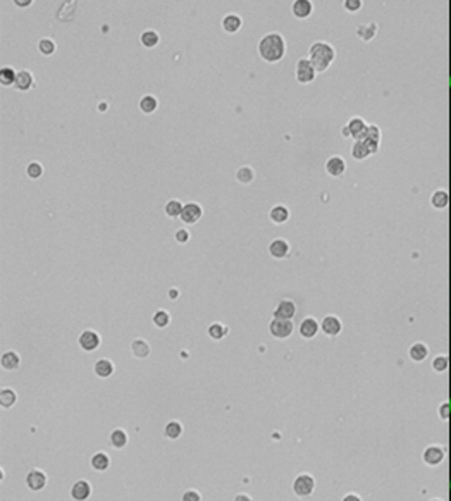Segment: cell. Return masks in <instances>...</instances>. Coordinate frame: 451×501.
Instances as JSON below:
<instances>
[{"label":"cell","mask_w":451,"mask_h":501,"mask_svg":"<svg viewBox=\"0 0 451 501\" xmlns=\"http://www.w3.org/2000/svg\"><path fill=\"white\" fill-rule=\"evenodd\" d=\"M346 128H348L349 136H353V138H356V140H360V138L363 136V133H365L367 124L363 122V119L353 117V119H349V122L346 124Z\"/></svg>","instance_id":"cell-25"},{"label":"cell","mask_w":451,"mask_h":501,"mask_svg":"<svg viewBox=\"0 0 451 501\" xmlns=\"http://www.w3.org/2000/svg\"><path fill=\"white\" fill-rule=\"evenodd\" d=\"M269 219L272 220L274 224H284V222H288V219H289V208L286 207V205H283V203L274 205V207L269 210Z\"/></svg>","instance_id":"cell-23"},{"label":"cell","mask_w":451,"mask_h":501,"mask_svg":"<svg viewBox=\"0 0 451 501\" xmlns=\"http://www.w3.org/2000/svg\"><path fill=\"white\" fill-rule=\"evenodd\" d=\"M138 107H140V110L143 112V114H153V112L157 110V107H159V100H157V97L155 95H143L140 99V102H138Z\"/></svg>","instance_id":"cell-26"},{"label":"cell","mask_w":451,"mask_h":501,"mask_svg":"<svg viewBox=\"0 0 451 501\" xmlns=\"http://www.w3.org/2000/svg\"><path fill=\"white\" fill-rule=\"evenodd\" d=\"M181 500L183 501H200L202 500V495L198 491H195V489H188V491L183 493Z\"/></svg>","instance_id":"cell-43"},{"label":"cell","mask_w":451,"mask_h":501,"mask_svg":"<svg viewBox=\"0 0 451 501\" xmlns=\"http://www.w3.org/2000/svg\"><path fill=\"white\" fill-rule=\"evenodd\" d=\"M410 357H412L415 362L424 360V358L427 357V348H426V345H422V343H417V345H413L412 348H410Z\"/></svg>","instance_id":"cell-39"},{"label":"cell","mask_w":451,"mask_h":501,"mask_svg":"<svg viewBox=\"0 0 451 501\" xmlns=\"http://www.w3.org/2000/svg\"><path fill=\"white\" fill-rule=\"evenodd\" d=\"M183 432H185V427L179 420H169L164 427V436L169 441H178L183 436Z\"/></svg>","instance_id":"cell-24"},{"label":"cell","mask_w":451,"mask_h":501,"mask_svg":"<svg viewBox=\"0 0 451 501\" xmlns=\"http://www.w3.org/2000/svg\"><path fill=\"white\" fill-rule=\"evenodd\" d=\"M26 488L29 489L31 493H40L41 489L47 488V482H48V477L43 470L40 469H31L28 474H26Z\"/></svg>","instance_id":"cell-7"},{"label":"cell","mask_w":451,"mask_h":501,"mask_svg":"<svg viewBox=\"0 0 451 501\" xmlns=\"http://www.w3.org/2000/svg\"><path fill=\"white\" fill-rule=\"evenodd\" d=\"M326 171H328V174L333 176V178H339V176H343L344 171H346V162L343 160V157L333 155L328 162H326Z\"/></svg>","instance_id":"cell-20"},{"label":"cell","mask_w":451,"mask_h":501,"mask_svg":"<svg viewBox=\"0 0 451 501\" xmlns=\"http://www.w3.org/2000/svg\"><path fill=\"white\" fill-rule=\"evenodd\" d=\"M93 372L100 379H109L115 372V365L111 358H99L95 362V365H93Z\"/></svg>","instance_id":"cell-18"},{"label":"cell","mask_w":451,"mask_h":501,"mask_svg":"<svg viewBox=\"0 0 451 501\" xmlns=\"http://www.w3.org/2000/svg\"><path fill=\"white\" fill-rule=\"evenodd\" d=\"M315 489V479L310 474H300L293 481V493L300 498H307L314 493Z\"/></svg>","instance_id":"cell-5"},{"label":"cell","mask_w":451,"mask_h":501,"mask_svg":"<svg viewBox=\"0 0 451 501\" xmlns=\"http://www.w3.org/2000/svg\"><path fill=\"white\" fill-rule=\"evenodd\" d=\"M109 443H111V446L115 448V450H122V448H126L127 443H129V436H127V432L124 431V429H114V431L109 434Z\"/></svg>","instance_id":"cell-22"},{"label":"cell","mask_w":451,"mask_h":501,"mask_svg":"<svg viewBox=\"0 0 451 501\" xmlns=\"http://www.w3.org/2000/svg\"><path fill=\"white\" fill-rule=\"evenodd\" d=\"M140 43H141V47H145V48H155L157 45L160 43L159 33L153 31V29H145L140 35Z\"/></svg>","instance_id":"cell-29"},{"label":"cell","mask_w":451,"mask_h":501,"mask_svg":"<svg viewBox=\"0 0 451 501\" xmlns=\"http://www.w3.org/2000/svg\"><path fill=\"white\" fill-rule=\"evenodd\" d=\"M432 203H434L438 208H443L446 203H448V195H446L445 192H438L434 195V198H432Z\"/></svg>","instance_id":"cell-40"},{"label":"cell","mask_w":451,"mask_h":501,"mask_svg":"<svg viewBox=\"0 0 451 501\" xmlns=\"http://www.w3.org/2000/svg\"><path fill=\"white\" fill-rule=\"evenodd\" d=\"M258 55L267 64L281 62L286 55V40L281 33H267L258 42Z\"/></svg>","instance_id":"cell-1"},{"label":"cell","mask_w":451,"mask_h":501,"mask_svg":"<svg viewBox=\"0 0 451 501\" xmlns=\"http://www.w3.org/2000/svg\"><path fill=\"white\" fill-rule=\"evenodd\" d=\"M293 331H295L293 319H277V317H272V320L269 322V332L276 339H288L293 334Z\"/></svg>","instance_id":"cell-3"},{"label":"cell","mask_w":451,"mask_h":501,"mask_svg":"<svg viewBox=\"0 0 451 501\" xmlns=\"http://www.w3.org/2000/svg\"><path fill=\"white\" fill-rule=\"evenodd\" d=\"M38 50L41 55L50 57V55H54L55 50H57V45H55V42L52 38H41L38 42Z\"/></svg>","instance_id":"cell-35"},{"label":"cell","mask_w":451,"mask_h":501,"mask_svg":"<svg viewBox=\"0 0 451 501\" xmlns=\"http://www.w3.org/2000/svg\"><path fill=\"white\" fill-rule=\"evenodd\" d=\"M315 74H317V69L314 67V64L310 62V59H298L295 66V76H296V81L300 85H308L315 80Z\"/></svg>","instance_id":"cell-4"},{"label":"cell","mask_w":451,"mask_h":501,"mask_svg":"<svg viewBox=\"0 0 451 501\" xmlns=\"http://www.w3.org/2000/svg\"><path fill=\"white\" fill-rule=\"evenodd\" d=\"M43 173H45L43 166H41L40 162H36V160H33V162H29L28 166H26V174H28L29 179H40L41 176H43Z\"/></svg>","instance_id":"cell-38"},{"label":"cell","mask_w":451,"mask_h":501,"mask_svg":"<svg viewBox=\"0 0 451 501\" xmlns=\"http://www.w3.org/2000/svg\"><path fill=\"white\" fill-rule=\"evenodd\" d=\"M346 500H360V498L356 495H346V496H344V501H346Z\"/></svg>","instance_id":"cell-49"},{"label":"cell","mask_w":451,"mask_h":501,"mask_svg":"<svg viewBox=\"0 0 451 501\" xmlns=\"http://www.w3.org/2000/svg\"><path fill=\"white\" fill-rule=\"evenodd\" d=\"M92 496V484L86 479H80L71 488V498L74 501H85Z\"/></svg>","instance_id":"cell-12"},{"label":"cell","mask_w":451,"mask_h":501,"mask_svg":"<svg viewBox=\"0 0 451 501\" xmlns=\"http://www.w3.org/2000/svg\"><path fill=\"white\" fill-rule=\"evenodd\" d=\"M33 87H35V76H33L31 71H28V69L17 71V78H16V83H14V88H16L17 92H29Z\"/></svg>","instance_id":"cell-16"},{"label":"cell","mask_w":451,"mask_h":501,"mask_svg":"<svg viewBox=\"0 0 451 501\" xmlns=\"http://www.w3.org/2000/svg\"><path fill=\"white\" fill-rule=\"evenodd\" d=\"M183 208H185V203H181L179 200L172 198V200H169L167 203L164 205V214L167 215L169 219H178V217H181Z\"/></svg>","instance_id":"cell-27"},{"label":"cell","mask_w":451,"mask_h":501,"mask_svg":"<svg viewBox=\"0 0 451 501\" xmlns=\"http://www.w3.org/2000/svg\"><path fill=\"white\" fill-rule=\"evenodd\" d=\"M12 2H14V5L19 7V9H26V7L33 5V2H35V0H12Z\"/></svg>","instance_id":"cell-45"},{"label":"cell","mask_w":451,"mask_h":501,"mask_svg":"<svg viewBox=\"0 0 451 501\" xmlns=\"http://www.w3.org/2000/svg\"><path fill=\"white\" fill-rule=\"evenodd\" d=\"M296 315V303L293 300H281L277 306L274 308L272 317H277V319H293Z\"/></svg>","instance_id":"cell-14"},{"label":"cell","mask_w":451,"mask_h":501,"mask_svg":"<svg viewBox=\"0 0 451 501\" xmlns=\"http://www.w3.org/2000/svg\"><path fill=\"white\" fill-rule=\"evenodd\" d=\"M236 181L241 185H251L255 181V171L251 166H241L236 171Z\"/></svg>","instance_id":"cell-31"},{"label":"cell","mask_w":451,"mask_h":501,"mask_svg":"<svg viewBox=\"0 0 451 501\" xmlns=\"http://www.w3.org/2000/svg\"><path fill=\"white\" fill-rule=\"evenodd\" d=\"M0 365H2L3 371L7 372H14L21 367V355L14 350H7L2 353V358H0Z\"/></svg>","instance_id":"cell-11"},{"label":"cell","mask_w":451,"mask_h":501,"mask_svg":"<svg viewBox=\"0 0 451 501\" xmlns=\"http://www.w3.org/2000/svg\"><path fill=\"white\" fill-rule=\"evenodd\" d=\"M450 83H451V80H450Z\"/></svg>","instance_id":"cell-51"},{"label":"cell","mask_w":451,"mask_h":501,"mask_svg":"<svg viewBox=\"0 0 451 501\" xmlns=\"http://www.w3.org/2000/svg\"><path fill=\"white\" fill-rule=\"evenodd\" d=\"M443 457H445V451L438 446L427 448L426 455H424V458H426V462L429 463V465H436V463H439L443 460Z\"/></svg>","instance_id":"cell-34"},{"label":"cell","mask_w":451,"mask_h":501,"mask_svg":"<svg viewBox=\"0 0 451 501\" xmlns=\"http://www.w3.org/2000/svg\"><path fill=\"white\" fill-rule=\"evenodd\" d=\"M441 417L443 418H448L450 417V413H451V408H450V403H448V405H443V408H441Z\"/></svg>","instance_id":"cell-46"},{"label":"cell","mask_w":451,"mask_h":501,"mask_svg":"<svg viewBox=\"0 0 451 501\" xmlns=\"http://www.w3.org/2000/svg\"><path fill=\"white\" fill-rule=\"evenodd\" d=\"M370 155V150H369V147H367V143L363 140H356L355 141V145H353V157H355L356 160H362V159H365V157H369Z\"/></svg>","instance_id":"cell-37"},{"label":"cell","mask_w":451,"mask_h":501,"mask_svg":"<svg viewBox=\"0 0 451 501\" xmlns=\"http://www.w3.org/2000/svg\"><path fill=\"white\" fill-rule=\"evenodd\" d=\"M178 297H179V290H178V288H171V290H169V298L176 300Z\"/></svg>","instance_id":"cell-47"},{"label":"cell","mask_w":451,"mask_h":501,"mask_svg":"<svg viewBox=\"0 0 451 501\" xmlns=\"http://www.w3.org/2000/svg\"><path fill=\"white\" fill-rule=\"evenodd\" d=\"M446 365H448V360H446V357H443V355H441V357H438L434 360L432 367H434L438 372H441V371H445V369H446Z\"/></svg>","instance_id":"cell-44"},{"label":"cell","mask_w":451,"mask_h":501,"mask_svg":"<svg viewBox=\"0 0 451 501\" xmlns=\"http://www.w3.org/2000/svg\"><path fill=\"white\" fill-rule=\"evenodd\" d=\"M234 500H236V501H239V500L250 501L251 498H250V496H248V495H243V493H239V495H236V496H234Z\"/></svg>","instance_id":"cell-48"},{"label":"cell","mask_w":451,"mask_h":501,"mask_svg":"<svg viewBox=\"0 0 451 501\" xmlns=\"http://www.w3.org/2000/svg\"><path fill=\"white\" fill-rule=\"evenodd\" d=\"M319 329H321V324L314 319V317H305V319L300 322V327H298V332L303 339H312L317 336Z\"/></svg>","instance_id":"cell-15"},{"label":"cell","mask_w":451,"mask_h":501,"mask_svg":"<svg viewBox=\"0 0 451 501\" xmlns=\"http://www.w3.org/2000/svg\"><path fill=\"white\" fill-rule=\"evenodd\" d=\"M450 408H451V401H450Z\"/></svg>","instance_id":"cell-50"},{"label":"cell","mask_w":451,"mask_h":501,"mask_svg":"<svg viewBox=\"0 0 451 501\" xmlns=\"http://www.w3.org/2000/svg\"><path fill=\"white\" fill-rule=\"evenodd\" d=\"M375 31H377V24H375V22H369V24H365V26H360L356 35H358L363 42H370V40L374 38Z\"/></svg>","instance_id":"cell-36"},{"label":"cell","mask_w":451,"mask_h":501,"mask_svg":"<svg viewBox=\"0 0 451 501\" xmlns=\"http://www.w3.org/2000/svg\"><path fill=\"white\" fill-rule=\"evenodd\" d=\"M131 353H133V357L138 358V360H145V358H148L150 353H152V346H150V343L146 341V339L136 338L131 341Z\"/></svg>","instance_id":"cell-17"},{"label":"cell","mask_w":451,"mask_h":501,"mask_svg":"<svg viewBox=\"0 0 451 501\" xmlns=\"http://www.w3.org/2000/svg\"><path fill=\"white\" fill-rule=\"evenodd\" d=\"M202 217H204V208H202L200 203H197V201L185 203V208H183V212H181L183 222L185 224H197Z\"/></svg>","instance_id":"cell-8"},{"label":"cell","mask_w":451,"mask_h":501,"mask_svg":"<svg viewBox=\"0 0 451 501\" xmlns=\"http://www.w3.org/2000/svg\"><path fill=\"white\" fill-rule=\"evenodd\" d=\"M17 403V393L10 388H3L2 393H0V405H2L3 410H9L12 408L14 405Z\"/></svg>","instance_id":"cell-30"},{"label":"cell","mask_w":451,"mask_h":501,"mask_svg":"<svg viewBox=\"0 0 451 501\" xmlns=\"http://www.w3.org/2000/svg\"><path fill=\"white\" fill-rule=\"evenodd\" d=\"M334 57H336V52L328 42H315L308 48V59L317 69V73H324L333 64Z\"/></svg>","instance_id":"cell-2"},{"label":"cell","mask_w":451,"mask_h":501,"mask_svg":"<svg viewBox=\"0 0 451 501\" xmlns=\"http://www.w3.org/2000/svg\"><path fill=\"white\" fill-rule=\"evenodd\" d=\"M227 332H229V327L223 322H214V324H210L209 329H207V334H209V338L214 339V341H221V339L227 336Z\"/></svg>","instance_id":"cell-28"},{"label":"cell","mask_w":451,"mask_h":501,"mask_svg":"<svg viewBox=\"0 0 451 501\" xmlns=\"http://www.w3.org/2000/svg\"><path fill=\"white\" fill-rule=\"evenodd\" d=\"M341 329H343V324H341V320L336 315H326L321 320V331L326 336H329V338H336L341 332Z\"/></svg>","instance_id":"cell-10"},{"label":"cell","mask_w":451,"mask_h":501,"mask_svg":"<svg viewBox=\"0 0 451 501\" xmlns=\"http://www.w3.org/2000/svg\"><path fill=\"white\" fill-rule=\"evenodd\" d=\"M343 5H344V9H346L348 12H356V10L362 9L363 2H362V0H344Z\"/></svg>","instance_id":"cell-41"},{"label":"cell","mask_w":451,"mask_h":501,"mask_svg":"<svg viewBox=\"0 0 451 501\" xmlns=\"http://www.w3.org/2000/svg\"><path fill=\"white\" fill-rule=\"evenodd\" d=\"M16 78H17V73L16 69L9 66H3L2 71H0V83H2L3 88H9V87H14L16 83Z\"/></svg>","instance_id":"cell-32"},{"label":"cell","mask_w":451,"mask_h":501,"mask_svg":"<svg viewBox=\"0 0 451 501\" xmlns=\"http://www.w3.org/2000/svg\"><path fill=\"white\" fill-rule=\"evenodd\" d=\"M289 252H291V245H289L286 240H283V238H276V240L270 241L269 253H270L272 259L283 260L289 255Z\"/></svg>","instance_id":"cell-9"},{"label":"cell","mask_w":451,"mask_h":501,"mask_svg":"<svg viewBox=\"0 0 451 501\" xmlns=\"http://www.w3.org/2000/svg\"><path fill=\"white\" fill-rule=\"evenodd\" d=\"M174 238H176V241H178V243H181V245H185V243H188V241H190V231H188V229H185V227H181V229H178V231H176Z\"/></svg>","instance_id":"cell-42"},{"label":"cell","mask_w":451,"mask_h":501,"mask_svg":"<svg viewBox=\"0 0 451 501\" xmlns=\"http://www.w3.org/2000/svg\"><path fill=\"white\" fill-rule=\"evenodd\" d=\"M152 322H153V326L155 327H159V329H165L171 324V313L167 312V310H162V308H159L157 312H153V315H152Z\"/></svg>","instance_id":"cell-33"},{"label":"cell","mask_w":451,"mask_h":501,"mask_svg":"<svg viewBox=\"0 0 451 501\" xmlns=\"http://www.w3.org/2000/svg\"><path fill=\"white\" fill-rule=\"evenodd\" d=\"M312 10H314L312 0H295L291 3V12L296 19H307V17H310Z\"/></svg>","instance_id":"cell-19"},{"label":"cell","mask_w":451,"mask_h":501,"mask_svg":"<svg viewBox=\"0 0 451 501\" xmlns=\"http://www.w3.org/2000/svg\"><path fill=\"white\" fill-rule=\"evenodd\" d=\"M221 26H223V31L224 33H227V35H234V33H238L239 29H241L243 19H241V16H239V14L229 12V14H226V16L223 17V21H221Z\"/></svg>","instance_id":"cell-13"},{"label":"cell","mask_w":451,"mask_h":501,"mask_svg":"<svg viewBox=\"0 0 451 501\" xmlns=\"http://www.w3.org/2000/svg\"><path fill=\"white\" fill-rule=\"evenodd\" d=\"M78 345H80V348L83 351L92 353V351L100 348V345H102V338H100L99 332L93 331V329H86V331H83L80 334V338H78Z\"/></svg>","instance_id":"cell-6"},{"label":"cell","mask_w":451,"mask_h":501,"mask_svg":"<svg viewBox=\"0 0 451 501\" xmlns=\"http://www.w3.org/2000/svg\"><path fill=\"white\" fill-rule=\"evenodd\" d=\"M90 465L95 472H105V470L111 467V457H109L105 451H97L93 453V457L90 458Z\"/></svg>","instance_id":"cell-21"}]
</instances>
